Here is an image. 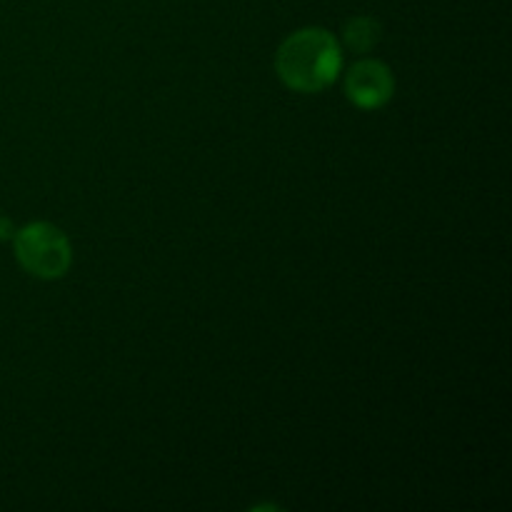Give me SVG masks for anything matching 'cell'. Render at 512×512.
Listing matches in <instances>:
<instances>
[{
    "mask_svg": "<svg viewBox=\"0 0 512 512\" xmlns=\"http://www.w3.org/2000/svg\"><path fill=\"white\" fill-rule=\"evenodd\" d=\"M15 258L35 278L53 280L68 273L73 248L53 223H30L15 235Z\"/></svg>",
    "mask_w": 512,
    "mask_h": 512,
    "instance_id": "obj_2",
    "label": "cell"
},
{
    "mask_svg": "<svg viewBox=\"0 0 512 512\" xmlns=\"http://www.w3.org/2000/svg\"><path fill=\"white\" fill-rule=\"evenodd\" d=\"M343 38L348 43V48H353L355 53H368L370 48H375L380 40V23L373 18H353L343 30Z\"/></svg>",
    "mask_w": 512,
    "mask_h": 512,
    "instance_id": "obj_4",
    "label": "cell"
},
{
    "mask_svg": "<svg viewBox=\"0 0 512 512\" xmlns=\"http://www.w3.org/2000/svg\"><path fill=\"white\" fill-rule=\"evenodd\" d=\"M393 90V73L380 60H360L348 70V78H345V93L358 108H380L393 98Z\"/></svg>",
    "mask_w": 512,
    "mask_h": 512,
    "instance_id": "obj_3",
    "label": "cell"
},
{
    "mask_svg": "<svg viewBox=\"0 0 512 512\" xmlns=\"http://www.w3.org/2000/svg\"><path fill=\"white\" fill-rule=\"evenodd\" d=\"M343 53L328 30L303 28L290 35L275 55V70L290 90L318 93L340 73Z\"/></svg>",
    "mask_w": 512,
    "mask_h": 512,
    "instance_id": "obj_1",
    "label": "cell"
}]
</instances>
